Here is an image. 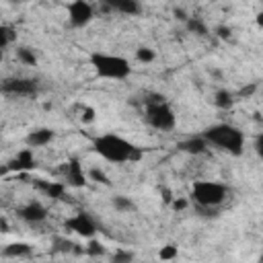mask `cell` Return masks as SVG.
<instances>
[{"mask_svg":"<svg viewBox=\"0 0 263 263\" xmlns=\"http://www.w3.org/2000/svg\"><path fill=\"white\" fill-rule=\"evenodd\" d=\"M173 14H175V18H177V21H181V23H185V21H187V16H189L185 8H175V10H173Z\"/></svg>","mask_w":263,"mask_h":263,"instance_id":"cell-31","label":"cell"},{"mask_svg":"<svg viewBox=\"0 0 263 263\" xmlns=\"http://www.w3.org/2000/svg\"><path fill=\"white\" fill-rule=\"evenodd\" d=\"M214 35H216L218 39H222V41H230V37H232V29H230L228 25H218V27L214 29Z\"/></svg>","mask_w":263,"mask_h":263,"instance_id":"cell-25","label":"cell"},{"mask_svg":"<svg viewBox=\"0 0 263 263\" xmlns=\"http://www.w3.org/2000/svg\"><path fill=\"white\" fill-rule=\"evenodd\" d=\"M101 4L105 6V10L119 12V14H125V16H138L142 12L140 0H101Z\"/></svg>","mask_w":263,"mask_h":263,"instance_id":"cell-12","label":"cell"},{"mask_svg":"<svg viewBox=\"0 0 263 263\" xmlns=\"http://www.w3.org/2000/svg\"><path fill=\"white\" fill-rule=\"evenodd\" d=\"M162 199H164L166 203H171V199H173V195H171V191H168V189H164V191H162Z\"/></svg>","mask_w":263,"mask_h":263,"instance_id":"cell-33","label":"cell"},{"mask_svg":"<svg viewBox=\"0 0 263 263\" xmlns=\"http://www.w3.org/2000/svg\"><path fill=\"white\" fill-rule=\"evenodd\" d=\"M0 62H2V49H0Z\"/></svg>","mask_w":263,"mask_h":263,"instance_id":"cell-34","label":"cell"},{"mask_svg":"<svg viewBox=\"0 0 263 263\" xmlns=\"http://www.w3.org/2000/svg\"><path fill=\"white\" fill-rule=\"evenodd\" d=\"M80 119H82L84 123H90V121L95 119V109H92V107H82V115H80Z\"/></svg>","mask_w":263,"mask_h":263,"instance_id":"cell-30","label":"cell"},{"mask_svg":"<svg viewBox=\"0 0 263 263\" xmlns=\"http://www.w3.org/2000/svg\"><path fill=\"white\" fill-rule=\"evenodd\" d=\"M64 183L68 187H74V189H80V187H84L88 183V177H86V173L82 171V164L76 158L66 162V166H64Z\"/></svg>","mask_w":263,"mask_h":263,"instance_id":"cell-11","label":"cell"},{"mask_svg":"<svg viewBox=\"0 0 263 263\" xmlns=\"http://www.w3.org/2000/svg\"><path fill=\"white\" fill-rule=\"evenodd\" d=\"M66 12H68V23L74 29H82L95 18V8H92V4L88 0H72V2H68Z\"/></svg>","mask_w":263,"mask_h":263,"instance_id":"cell-7","label":"cell"},{"mask_svg":"<svg viewBox=\"0 0 263 263\" xmlns=\"http://www.w3.org/2000/svg\"><path fill=\"white\" fill-rule=\"evenodd\" d=\"M64 226H66L68 230H72L74 234L82 236V238H92V236L99 232V226H97L95 218H92L90 214H86V212H76L74 216L66 218Z\"/></svg>","mask_w":263,"mask_h":263,"instance_id":"cell-8","label":"cell"},{"mask_svg":"<svg viewBox=\"0 0 263 263\" xmlns=\"http://www.w3.org/2000/svg\"><path fill=\"white\" fill-rule=\"evenodd\" d=\"M111 259H113L115 263H121V261H132V259H134V253H132V251H115V253L111 255Z\"/></svg>","mask_w":263,"mask_h":263,"instance_id":"cell-28","label":"cell"},{"mask_svg":"<svg viewBox=\"0 0 263 263\" xmlns=\"http://www.w3.org/2000/svg\"><path fill=\"white\" fill-rule=\"evenodd\" d=\"M191 201L201 212H214L228 199V187L218 181H195L191 185Z\"/></svg>","mask_w":263,"mask_h":263,"instance_id":"cell-5","label":"cell"},{"mask_svg":"<svg viewBox=\"0 0 263 263\" xmlns=\"http://www.w3.org/2000/svg\"><path fill=\"white\" fill-rule=\"evenodd\" d=\"M255 90H257V84L253 82V84H249V86L240 88V90H238V92H234V95H236V99H242V97H251Z\"/></svg>","mask_w":263,"mask_h":263,"instance_id":"cell-29","label":"cell"},{"mask_svg":"<svg viewBox=\"0 0 263 263\" xmlns=\"http://www.w3.org/2000/svg\"><path fill=\"white\" fill-rule=\"evenodd\" d=\"M136 60H138L140 64H152V62L156 60V51H154L152 47H148V45H140V47L136 49Z\"/></svg>","mask_w":263,"mask_h":263,"instance_id":"cell-23","label":"cell"},{"mask_svg":"<svg viewBox=\"0 0 263 263\" xmlns=\"http://www.w3.org/2000/svg\"><path fill=\"white\" fill-rule=\"evenodd\" d=\"M16 216L27 224H41L47 218V208L41 201H27L16 210Z\"/></svg>","mask_w":263,"mask_h":263,"instance_id":"cell-10","label":"cell"},{"mask_svg":"<svg viewBox=\"0 0 263 263\" xmlns=\"http://www.w3.org/2000/svg\"><path fill=\"white\" fill-rule=\"evenodd\" d=\"M39 84L35 78H25V76H8L0 80V92L10 95V97H33L37 92Z\"/></svg>","mask_w":263,"mask_h":263,"instance_id":"cell-6","label":"cell"},{"mask_svg":"<svg viewBox=\"0 0 263 263\" xmlns=\"http://www.w3.org/2000/svg\"><path fill=\"white\" fill-rule=\"evenodd\" d=\"M88 64L99 78L105 80H125L132 74V64L127 58L107 51H92L88 55Z\"/></svg>","mask_w":263,"mask_h":263,"instance_id":"cell-4","label":"cell"},{"mask_svg":"<svg viewBox=\"0 0 263 263\" xmlns=\"http://www.w3.org/2000/svg\"><path fill=\"white\" fill-rule=\"evenodd\" d=\"M105 253H107V247L101 240H97L95 236L88 238V245L84 247V255H88V257H103Z\"/></svg>","mask_w":263,"mask_h":263,"instance_id":"cell-22","label":"cell"},{"mask_svg":"<svg viewBox=\"0 0 263 263\" xmlns=\"http://www.w3.org/2000/svg\"><path fill=\"white\" fill-rule=\"evenodd\" d=\"M255 150H257V154L263 152V134H257V138H255Z\"/></svg>","mask_w":263,"mask_h":263,"instance_id":"cell-32","label":"cell"},{"mask_svg":"<svg viewBox=\"0 0 263 263\" xmlns=\"http://www.w3.org/2000/svg\"><path fill=\"white\" fill-rule=\"evenodd\" d=\"M33 185L45 193L51 199H64L66 197V183L64 181H45V179H33Z\"/></svg>","mask_w":263,"mask_h":263,"instance_id":"cell-14","label":"cell"},{"mask_svg":"<svg viewBox=\"0 0 263 263\" xmlns=\"http://www.w3.org/2000/svg\"><path fill=\"white\" fill-rule=\"evenodd\" d=\"M53 138H55V132L51 127H35L25 136V146H29L33 150L35 148H43V146L51 144Z\"/></svg>","mask_w":263,"mask_h":263,"instance_id":"cell-13","label":"cell"},{"mask_svg":"<svg viewBox=\"0 0 263 263\" xmlns=\"http://www.w3.org/2000/svg\"><path fill=\"white\" fill-rule=\"evenodd\" d=\"M86 177L90 179V181H95V183H101V185H111V181H109V177L105 175V171H101V168H97V166H92L88 173H86Z\"/></svg>","mask_w":263,"mask_h":263,"instance_id":"cell-24","label":"cell"},{"mask_svg":"<svg viewBox=\"0 0 263 263\" xmlns=\"http://www.w3.org/2000/svg\"><path fill=\"white\" fill-rule=\"evenodd\" d=\"M92 150L107 162L113 164H123V162H138L142 160L144 152L140 146H136L134 142H129L127 138L115 134V132H107L101 136L92 138Z\"/></svg>","mask_w":263,"mask_h":263,"instance_id":"cell-1","label":"cell"},{"mask_svg":"<svg viewBox=\"0 0 263 263\" xmlns=\"http://www.w3.org/2000/svg\"><path fill=\"white\" fill-rule=\"evenodd\" d=\"M33 168H35V154H33V148L29 146L21 148L4 166L6 173H27Z\"/></svg>","mask_w":263,"mask_h":263,"instance_id":"cell-9","label":"cell"},{"mask_svg":"<svg viewBox=\"0 0 263 263\" xmlns=\"http://www.w3.org/2000/svg\"><path fill=\"white\" fill-rule=\"evenodd\" d=\"M185 29H187V33L197 35V37H208V35H210V29H208V25L203 23V18L193 16V14L187 16V21H185Z\"/></svg>","mask_w":263,"mask_h":263,"instance_id":"cell-18","label":"cell"},{"mask_svg":"<svg viewBox=\"0 0 263 263\" xmlns=\"http://www.w3.org/2000/svg\"><path fill=\"white\" fill-rule=\"evenodd\" d=\"M177 247L175 245H166V247H162L160 249V253H158V259H164V261H171V259H175L177 257Z\"/></svg>","mask_w":263,"mask_h":263,"instance_id":"cell-26","label":"cell"},{"mask_svg":"<svg viewBox=\"0 0 263 263\" xmlns=\"http://www.w3.org/2000/svg\"><path fill=\"white\" fill-rule=\"evenodd\" d=\"M144 119L150 127L160 129V132H171L177 125V115L171 103L166 101L164 95L150 92L144 99Z\"/></svg>","mask_w":263,"mask_h":263,"instance_id":"cell-3","label":"cell"},{"mask_svg":"<svg viewBox=\"0 0 263 263\" xmlns=\"http://www.w3.org/2000/svg\"><path fill=\"white\" fill-rule=\"evenodd\" d=\"M33 255V247L29 242H8L4 245L2 249V257L6 259H25V257H31Z\"/></svg>","mask_w":263,"mask_h":263,"instance_id":"cell-16","label":"cell"},{"mask_svg":"<svg viewBox=\"0 0 263 263\" xmlns=\"http://www.w3.org/2000/svg\"><path fill=\"white\" fill-rule=\"evenodd\" d=\"M14 41H16V31H14L10 25L0 23V49L4 51V49L10 47Z\"/></svg>","mask_w":263,"mask_h":263,"instance_id":"cell-20","label":"cell"},{"mask_svg":"<svg viewBox=\"0 0 263 263\" xmlns=\"http://www.w3.org/2000/svg\"><path fill=\"white\" fill-rule=\"evenodd\" d=\"M12 2H25V0H12Z\"/></svg>","mask_w":263,"mask_h":263,"instance_id":"cell-35","label":"cell"},{"mask_svg":"<svg viewBox=\"0 0 263 263\" xmlns=\"http://www.w3.org/2000/svg\"><path fill=\"white\" fill-rule=\"evenodd\" d=\"M168 205H171V210H173V212H183V210H187L189 199H187V197H173Z\"/></svg>","mask_w":263,"mask_h":263,"instance_id":"cell-27","label":"cell"},{"mask_svg":"<svg viewBox=\"0 0 263 263\" xmlns=\"http://www.w3.org/2000/svg\"><path fill=\"white\" fill-rule=\"evenodd\" d=\"M177 148L181 150V152H185V154H193V156H199V154H205L208 152V142L201 138V134L197 136H189V138H185V140H181L179 144H177Z\"/></svg>","mask_w":263,"mask_h":263,"instance_id":"cell-15","label":"cell"},{"mask_svg":"<svg viewBox=\"0 0 263 263\" xmlns=\"http://www.w3.org/2000/svg\"><path fill=\"white\" fill-rule=\"evenodd\" d=\"M234 101H236V95L232 90H228V88H218L214 92V105L218 109H222V111L232 109L234 107Z\"/></svg>","mask_w":263,"mask_h":263,"instance_id":"cell-17","label":"cell"},{"mask_svg":"<svg viewBox=\"0 0 263 263\" xmlns=\"http://www.w3.org/2000/svg\"><path fill=\"white\" fill-rule=\"evenodd\" d=\"M16 60L23 64V66H37V53L33 47L29 45H18L16 49Z\"/></svg>","mask_w":263,"mask_h":263,"instance_id":"cell-19","label":"cell"},{"mask_svg":"<svg viewBox=\"0 0 263 263\" xmlns=\"http://www.w3.org/2000/svg\"><path fill=\"white\" fill-rule=\"evenodd\" d=\"M113 208H115L119 214H127V212H134V210H136V203H134L132 197H127V195H115V197H113Z\"/></svg>","mask_w":263,"mask_h":263,"instance_id":"cell-21","label":"cell"},{"mask_svg":"<svg viewBox=\"0 0 263 263\" xmlns=\"http://www.w3.org/2000/svg\"><path fill=\"white\" fill-rule=\"evenodd\" d=\"M201 138L208 142V146H214L220 152H226L230 156H240L245 152V134L240 127H236L232 123L208 125L201 132Z\"/></svg>","mask_w":263,"mask_h":263,"instance_id":"cell-2","label":"cell"}]
</instances>
